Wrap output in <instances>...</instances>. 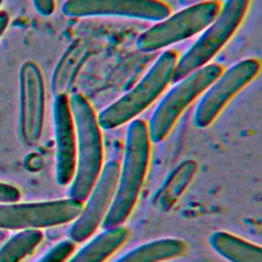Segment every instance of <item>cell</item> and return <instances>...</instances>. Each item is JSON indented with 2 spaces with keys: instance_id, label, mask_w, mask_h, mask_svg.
I'll list each match as a JSON object with an SVG mask.
<instances>
[{
  "instance_id": "1",
  "label": "cell",
  "mask_w": 262,
  "mask_h": 262,
  "mask_svg": "<svg viewBox=\"0 0 262 262\" xmlns=\"http://www.w3.org/2000/svg\"><path fill=\"white\" fill-rule=\"evenodd\" d=\"M150 143L147 124L141 119L130 121L123 165L120 166L113 202L101 223L103 229L122 225L133 211L147 171Z\"/></svg>"
},
{
  "instance_id": "2",
  "label": "cell",
  "mask_w": 262,
  "mask_h": 262,
  "mask_svg": "<svg viewBox=\"0 0 262 262\" xmlns=\"http://www.w3.org/2000/svg\"><path fill=\"white\" fill-rule=\"evenodd\" d=\"M76 132V169L69 196L84 203L102 169L103 148L96 114L88 99L79 92L69 96Z\"/></svg>"
},
{
  "instance_id": "3",
  "label": "cell",
  "mask_w": 262,
  "mask_h": 262,
  "mask_svg": "<svg viewBox=\"0 0 262 262\" xmlns=\"http://www.w3.org/2000/svg\"><path fill=\"white\" fill-rule=\"evenodd\" d=\"M178 59L176 51L162 52L142 79L126 94L103 108L97 118L99 127L111 130L135 119L166 89Z\"/></svg>"
},
{
  "instance_id": "4",
  "label": "cell",
  "mask_w": 262,
  "mask_h": 262,
  "mask_svg": "<svg viewBox=\"0 0 262 262\" xmlns=\"http://www.w3.org/2000/svg\"><path fill=\"white\" fill-rule=\"evenodd\" d=\"M251 0H225L214 20L196 41L177 59L171 78L177 83L193 71L206 66L229 41L241 26Z\"/></svg>"
},
{
  "instance_id": "5",
  "label": "cell",
  "mask_w": 262,
  "mask_h": 262,
  "mask_svg": "<svg viewBox=\"0 0 262 262\" xmlns=\"http://www.w3.org/2000/svg\"><path fill=\"white\" fill-rule=\"evenodd\" d=\"M219 63H207L172 87L160 100L147 123L151 142H160L169 134L183 111L222 74Z\"/></svg>"
},
{
  "instance_id": "6",
  "label": "cell",
  "mask_w": 262,
  "mask_h": 262,
  "mask_svg": "<svg viewBox=\"0 0 262 262\" xmlns=\"http://www.w3.org/2000/svg\"><path fill=\"white\" fill-rule=\"evenodd\" d=\"M221 3L208 0L195 3L170 14L145 30L136 40V47L142 52H154L186 40L204 31L217 16Z\"/></svg>"
},
{
  "instance_id": "7",
  "label": "cell",
  "mask_w": 262,
  "mask_h": 262,
  "mask_svg": "<svg viewBox=\"0 0 262 262\" xmlns=\"http://www.w3.org/2000/svg\"><path fill=\"white\" fill-rule=\"evenodd\" d=\"M83 204L71 198L38 203L0 204V229H38L69 223L78 217Z\"/></svg>"
},
{
  "instance_id": "8",
  "label": "cell",
  "mask_w": 262,
  "mask_h": 262,
  "mask_svg": "<svg viewBox=\"0 0 262 262\" xmlns=\"http://www.w3.org/2000/svg\"><path fill=\"white\" fill-rule=\"evenodd\" d=\"M260 70V60L251 57L223 71L206 89L196 104L193 115L194 125L198 128H206L213 123L233 96L259 75Z\"/></svg>"
},
{
  "instance_id": "9",
  "label": "cell",
  "mask_w": 262,
  "mask_h": 262,
  "mask_svg": "<svg viewBox=\"0 0 262 262\" xmlns=\"http://www.w3.org/2000/svg\"><path fill=\"white\" fill-rule=\"evenodd\" d=\"M18 136L27 145L41 138L45 118V83L42 71L33 60L25 61L18 74Z\"/></svg>"
},
{
  "instance_id": "10",
  "label": "cell",
  "mask_w": 262,
  "mask_h": 262,
  "mask_svg": "<svg viewBox=\"0 0 262 262\" xmlns=\"http://www.w3.org/2000/svg\"><path fill=\"white\" fill-rule=\"evenodd\" d=\"M61 13L72 18L122 16L160 21L171 14V8L161 0H66Z\"/></svg>"
},
{
  "instance_id": "11",
  "label": "cell",
  "mask_w": 262,
  "mask_h": 262,
  "mask_svg": "<svg viewBox=\"0 0 262 262\" xmlns=\"http://www.w3.org/2000/svg\"><path fill=\"white\" fill-rule=\"evenodd\" d=\"M120 172L119 162L108 161L101 169V172L85 200L82 211L70 227V239L76 243H83L88 239L102 223L113 202L118 177Z\"/></svg>"
},
{
  "instance_id": "12",
  "label": "cell",
  "mask_w": 262,
  "mask_h": 262,
  "mask_svg": "<svg viewBox=\"0 0 262 262\" xmlns=\"http://www.w3.org/2000/svg\"><path fill=\"white\" fill-rule=\"evenodd\" d=\"M55 140V175L60 185L71 183L76 169V132L69 95L54 96L52 104Z\"/></svg>"
},
{
  "instance_id": "13",
  "label": "cell",
  "mask_w": 262,
  "mask_h": 262,
  "mask_svg": "<svg viewBox=\"0 0 262 262\" xmlns=\"http://www.w3.org/2000/svg\"><path fill=\"white\" fill-rule=\"evenodd\" d=\"M88 43L82 39L75 40L62 53L51 77L52 94H68L73 88L80 70L89 56Z\"/></svg>"
},
{
  "instance_id": "14",
  "label": "cell",
  "mask_w": 262,
  "mask_h": 262,
  "mask_svg": "<svg viewBox=\"0 0 262 262\" xmlns=\"http://www.w3.org/2000/svg\"><path fill=\"white\" fill-rule=\"evenodd\" d=\"M129 230L123 225L103 229L67 262H104L128 239Z\"/></svg>"
},
{
  "instance_id": "15",
  "label": "cell",
  "mask_w": 262,
  "mask_h": 262,
  "mask_svg": "<svg viewBox=\"0 0 262 262\" xmlns=\"http://www.w3.org/2000/svg\"><path fill=\"white\" fill-rule=\"evenodd\" d=\"M188 245L180 238H160L129 251L115 262H164L186 254Z\"/></svg>"
},
{
  "instance_id": "16",
  "label": "cell",
  "mask_w": 262,
  "mask_h": 262,
  "mask_svg": "<svg viewBox=\"0 0 262 262\" xmlns=\"http://www.w3.org/2000/svg\"><path fill=\"white\" fill-rule=\"evenodd\" d=\"M210 246L230 262H262L260 246L225 231H215L209 237Z\"/></svg>"
},
{
  "instance_id": "17",
  "label": "cell",
  "mask_w": 262,
  "mask_h": 262,
  "mask_svg": "<svg viewBox=\"0 0 262 262\" xmlns=\"http://www.w3.org/2000/svg\"><path fill=\"white\" fill-rule=\"evenodd\" d=\"M43 238L39 229H25L0 246V262H20L30 256Z\"/></svg>"
},
{
  "instance_id": "18",
  "label": "cell",
  "mask_w": 262,
  "mask_h": 262,
  "mask_svg": "<svg viewBox=\"0 0 262 262\" xmlns=\"http://www.w3.org/2000/svg\"><path fill=\"white\" fill-rule=\"evenodd\" d=\"M75 248L73 241H62L52 247L38 262H67L75 251Z\"/></svg>"
},
{
  "instance_id": "19",
  "label": "cell",
  "mask_w": 262,
  "mask_h": 262,
  "mask_svg": "<svg viewBox=\"0 0 262 262\" xmlns=\"http://www.w3.org/2000/svg\"><path fill=\"white\" fill-rule=\"evenodd\" d=\"M19 198L20 192L14 185L0 182V204L15 203Z\"/></svg>"
},
{
  "instance_id": "20",
  "label": "cell",
  "mask_w": 262,
  "mask_h": 262,
  "mask_svg": "<svg viewBox=\"0 0 262 262\" xmlns=\"http://www.w3.org/2000/svg\"><path fill=\"white\" fill-rule=\"evenodd\" d=\"M35 10L42 16H49L55 9V0H32Z\"/></svg>"
},
{
  "instance_id": "21",
  "label": "cell",
  "mask_w": 262,
  "mask_h": 262,
  "mask_svg": "<svg viewBox=\"0 0 262 262\" xmlns=\"http://www.w3.org/2000/svg\"><path fill=\"white\" fill-rule=\"evenodd\" d=\"M9 14L7 13V11L5 10H0V38L2 37V35L5 33L6 29L8 28L9 25Z\"/></svg>"
},
{
  "instance_id": "22",
  "label": "cell",
  "mask_w": 262,
  "mask_h": 262,
  "mask_svg": "<svg viewBox=\"0 0 262 262\" xmlns=\"http://www.w3.org/2000/svg\"><path fill=\"white\" fill-rule=\"evenodd\" d=\"M7 231L6 230H3V229H0V246L7 239Z\"/></svg>"
},
{
  "instance_id": "23",
  "label": "cell",
  "mask_w": 262,
  "mask_h": 262,
  "mask_svg": "<svg viewBox=\"0 0 262 262\" xmlns=\"http://www.w3.org/2000/svg\"><path fill=\"white\" fill-rule=\"evenodd\" d=\"M4 0H0V6H1V4H2V2H3Z\"/></svg>"
}]
</instances>
